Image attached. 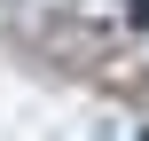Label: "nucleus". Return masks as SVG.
<instances>
[{"label": "nucleus", "mask_w": 149, "mask_h": 141, "mask_svg": "<svg viewBox=\"0 0 149 141\" xmlns=\"http://www.w3.org/2000/svg\"><path fill=\"white\" fill-rule=\"evenodd\" d=\"M134 24H141V31H149V0H134Z\"/></svg>", "instance_id": "nucleus-1"}]
</instances>
